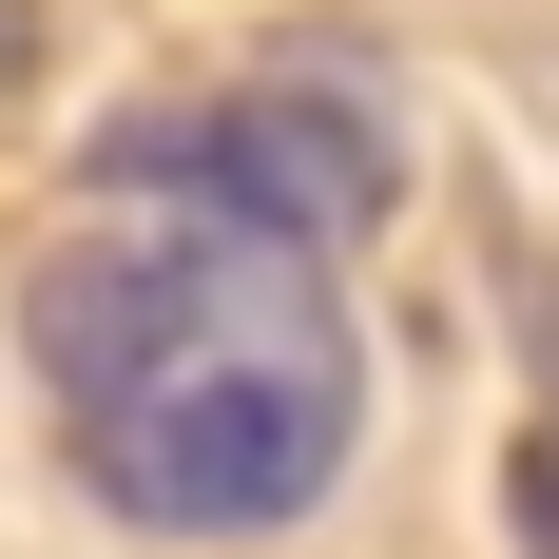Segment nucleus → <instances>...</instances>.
<instances>
[{"instance_id": "f257e3e1", "label": "nucleus", "mask_w": 559, "mask_h": 559, "mask_svg": "<svg viewBox=\"0 0 559 559\" xmlns=\"http://www.w3.org/2000/svg\"><path fill=\"white\" fill-rule=\"evenodd\" d=\"M39 386L135 540H289L367 444V329L251 231H78L39 271Z\"/></svg>"}, {"instance_id": "f03ea898", "label": "nucleus", "mask_w": 559, "mask_h": 559, "mask_svg": "<svg viewBox=\"0 0 559 559\" xmlns=\"http://www.w3.org/2000/svg\"><path fill=\"white\" fill-rule=\"evenodd\" d=\"M97 193L116 213H174V231H251V251H309L329 271L347 231L405 213V155L329 97H135L97 135Z\"/></svg>"}, {"instance_id": "7ed1b4c3", "label": "nucleus", "mask_w": 559, "mask_h": 559, "mask_svg": "<svg viewBox=\"0 0 559 559\" xmlns=\"http://www.w3.org/2000/svg\"><path fill=\"white\" fill-rule=\"evenodd\" d=\"M502 521H521V559H559V425L502 463Z\"/></svg>"}, {"instance_id": "20e7f679", "label": "nucleus", "mask_w": 559, "mask_h": 559, "mask_svg": "<svg viewBox=\"0 0 559 559\" xmlns=\"http://www.w3.org/2000/svg\"><path fill=\"white\" fill-rule=\"evenodd\" d=\"M20 78H39V0H0V97H20Z\"/></svg>"}]
</instances>
